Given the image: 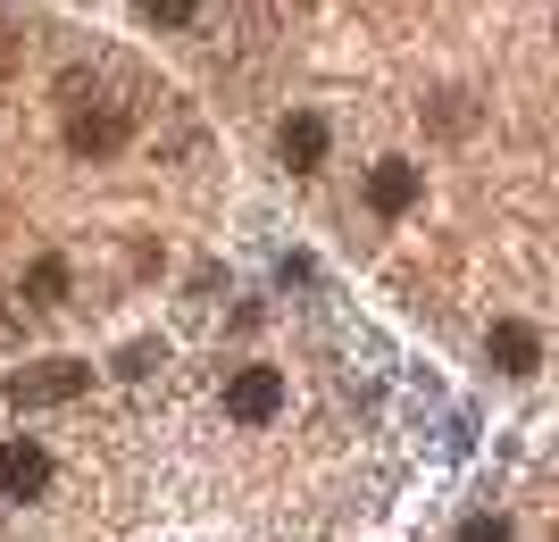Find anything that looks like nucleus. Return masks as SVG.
<instances>
[{
	"label": "nucleus",
	"mask_w": 559,
	"mask_h": 542,
	"mask_svg": "<svg viewBox=\"0 0 559 542\" xmlns=\"http://www.w3.org/2000/svg\"><path fill=\"white\" fill-rule=\"evenodd\" d=\"M34 301H59V292H68V260H34Z\"/></svg>",
	"instance_id": "8"
},
{
	"label": "nucleus",
	"mask_w": 559,
	"mask_h": 542,
	"mask_svg": "<svg viewBox=\"0 0 559 542\" xmlns=\"http://www.w3.org/2000/svg\"><path fill=\"white\" fill-rule=\"evenodd\" d=\"M326 159V118H284V167H318Z\"/></svg>",
	"instance_id": "6"
},
{
	"label": "nucleus",
	"mask_w": 559,
	"mask_h": 542,
	"mask_svg": "<svg viewBox=\"0 0 559 542\" xmlns=\"http://www.w3.org/2000/svg\"><path fill=\"white\" fill-rule=\"evenodd\" d=\"M492 368H501V376H535L543 368V334L526 326V317H501V326H492Z\"/></svg>",
	"instance_id": "4"
},
{
	"label": "nucleus",
	"mask_w": 559,
	"mask_h": 542,
	"mask_svg": "<svg viewBox=\"0 0 559 542\" xmlns=\"http://www.w3.org/2000/svg\"><path fill=\"white\" fill-rule=\"evenodd\" d=\"M460 542H510V518H492V509H485V518L460 526Z\"/></svg>",
	"instance_id": "10"
},
{
	"label": "nucleus",
	"mask_w": 559,
	"mask_h": 542,
	"mask_svg": "<svg viewBox=\"0 0 559 542\" xmlns=\"http://www.w3.org/2000/svg\"><path fill=\"white\" fill-rule=\"evenodd\" d=\"M50 493V450L43 443H0V501H43Z\"/></svg>",
	"instance_id": "2"
},
{
	"label": "nucleus",
	"mask_w": 559,
	"mask_h": 542,
	"mask_svg": "<svg viewBox=\"0 0 559 542\" xmlns=\"http://www.w3.org/2000/svg\"><path fill=\"white\" fill-rule=\"evenodd\" d=\"M409 201H418V167H409V159H376V176H368V209H376V217H401Z\"/></svg>",
	"instance_id": "5"
},
{
	"label": "nucleus",
	"mask_w": 559,
	"mask_h": 542,
	"mask_svg": "<svg viewBox=\"0 0 559 542\" xmlns=\"http://www.w3.org/2000/svg\"><path fill=\"white\" fill-rule=\"evenodd\" d=\"M84 393H93V368H84V359H34V368L9 376V401L17 409H59V401H84Z\"/></svg>",
	"instance_id": "1"
},
{
	"label": "nucleus",
	"mask_w": 559,
	"mask_h": 542,
	"mask_svg": "<svg viewBox=\"0 0 559 542\" xmlns=\"http://www.w3.org/2000/svg\"><path fill=\"white\" fill-rule=\"evenodd\" d=\"M117 142H126V118H109V109H100V118H75V125H68V150H84V159H109Z\"/></svg>",
	"instance_id": "7"
},
{
	"label": "nucleus",
	"mask_w": 559,
	"mask_h": 542,
	"mask_svg": "<svg viewBox=\"0 0 559 542\" xmlns=\"http://www.w3.org/2000/svg\"><path fill=\"white\" fill-rule=\"evenodd\" d=\"M284 409V376L276 368H242V376L226 384V418H242V425H267Z\"/></svg>",
	"instance_id": "3"
},
{
	"label": "nucleus",
	"mask_w": 559,
	"mask_h": 542,
	"mask_svg": "<svg viewBox=\"0 0 559 542\" xmlns=\"http://www.w3.org/2000/svg\"><path fill=\"white\" fill-rule=\"evenodd\" d=\"M151 25H192V0H134Z\"/></svg>",
	"instance_id": "9"
}]
</instances>
